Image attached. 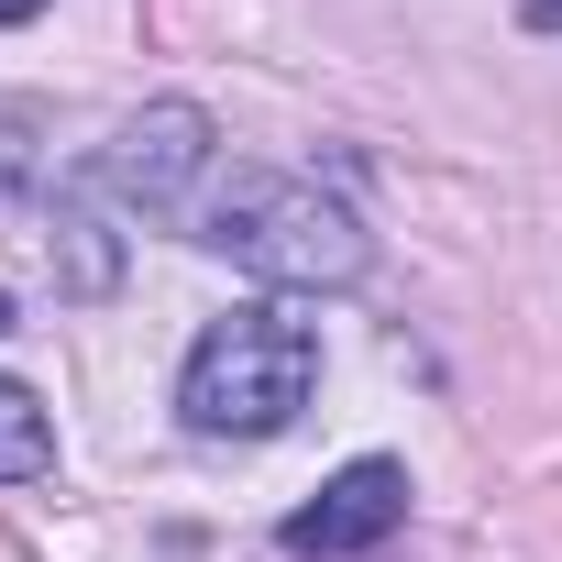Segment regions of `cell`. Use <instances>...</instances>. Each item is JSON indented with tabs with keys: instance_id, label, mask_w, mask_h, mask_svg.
Masks as SVG:
<instances>
[{
	"instance_id": "52a82bcc",
	"label": "cell",
	"mask_w": 562,
	"mask_h": 562,
	"mask_svg": "<svg viewBox=\"0 0 562 562\" xmlns=\"http://www.w3.org/2000/svg\"><path fill=\"white\" fill-rule=\"evenodd\" d=\"M34 12H45V0H0V23H34Z\"/></svg>"
},
{
	"instance_id": "6da1fadb",
	"label": "cell",
	"mask_w": 562,
	"mask_h": 562,
	"mask_svg": "<svg viewBox=\"0 0 562 562\" xmlns=\"http://www.w3.org/2000/svg\"><path fill=\"white\" fill-rule=\"evenodd\" d=\"M210 254H232L243 276H265V288H353V276L375 265L364 221L321 188V177H288V166H232L210 177V199L188 210Z\"/></svg>"
},
{
	"instance_id": "5b68a950",
	"label": "cell",
	"mask_w": 562,
	"mask_h": 562,
	"mask_svg": "<svg viewBox=\"0 0 562 562\" xmlns=\"http://www.w3.org/2000/svg\"><path fill=\"white\" fill-rule=\"evenodd\" d=\"M56 288H67V299H111V288H122V243H111V221H100V177L56 188Z\"/></svg>"
},
{
	"instance_id": "3957f363",
	"label": "cell",
	"mask_w": 562,
	"mask_h": 562,
	"mask_svg": "<svg viewBox=\"0 0 562 562\" xmlns=\"http://www.w3.org/2000/svg\"><path fill=\"white\" fill-rule=\"evenodd\" d=\"M89 177H100V199H122V210H188L199 177H210V111H199V100L133 111V122L100 144Z\"/></svg>"
},
{
	"instance_id": "9c48e42d",
	"label": "cell",
	"mask_w": 562,
	"mask_h": 562,
	"mask_svg": "<svg viewBox=\"0 0 562 562\" xmlns=\"http://www.w3.org/2000/svg\"><path fill=\"white\" fill-rule=\"evenodd\" d=\"M0 331H23V321H12V299H0Z\"/></svg>"
},
{
	"instance_id": "8992f818",
	"label": "cell",
	"mask_w": 562,
	"mask_h": 562,
	"mask_svg": "<svg viewBox=\"0 0 562 562\" xmlns=\"http://www.w3.org/2000/svg\"><path fill=\"white\" fill-rule=\"evenodd\" d=\"M56 474V419L23 375H0V485H45Z\"/></svg>"
},
{
	"instance_id": "ba28073f",
	"label": "cell",
	"mask_w": 562,
	"mask_h": 562,
	"mask_svg": "<svg viewBox=\"0 0 562 562\" xmlns=\"http://www.w3.org/2000/svg\"><path fill=\"white\" fill-rule=\"evenodd\" d=\"M529 23H540V34H551V23H562V0H529Z\"/></svg>"
},
{
	"instance_id": "277c9868",
	"label": "cell",
	"mask_w": 562,
	"mask_h": 562,
	"mask_svg": "<svg viewBox=\"0 0 562 562\" xmlns=\"http://www.w3.org/2000/svg\"><path fill=\"white\" fill-rule=\"evenodd\" d=\"M408 518V463H386V452H364V463H342L310 507H288V540L299 562H342V551H375L386 529Z\"/></svg>"
},
{
	"instance_id": "7a4b0ae2",
	"label": "cell",
	"mask_w": 562,
	"mask_h": 562,
	"mask_svg": "<svg viewBox=\"0 0 562 562\" xmlns=\"http://www.w3.org/2000/svg\"><path fill=\"white\" fill-rule=\"evenodd\" d=\"M310 386H321V331L299 310L254 299V310H232V321L199 331V353L177 375V408H188L199 441H276L310 408Z\"/></svg>"
}]
</instances>
